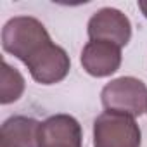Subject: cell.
I'll return each instance as SVG.
<instances>
[{
  "instance_id": "6da1fadb",
  "label": "cell",
  "mask_w": 147,
  "mask_h": 147,
  "mask_svg": "<svg viewBox=\"0 0 147 147\" xmlns=\"http://www.w3.org/2000/svg\"><path fill=\"white\" fill-rule=\"evenodd\" d=\"M54 42L45 26L31 16H18L5 23L2 30V47L26 66L38 59Z\"/></svg>"
},
{
  "instance_id": "7a4b0ae2",
  "label": "cell",
  "mask_w": 147,
  "mask_h": 147,
  "mask_svg": "<svg viewBox=\"0 0 147 147\" xmlns=\"http://www.w3.org/2000/svg\"><path fill=\"white\" fill-rule=\"evenodd\" d=\"M100 99L106 111L135 118L147 111V85L138 78L121 76L102 88Z\"/></svg>"
},
{
  "instance_id": "3957f363",
  "label": "cell",
  "mask_w": 147,
  "mask_h": 147,
  "mask_svg": "<svg viewBox=\"0 0 147 147\" xmlns=\"http://www.w3.org/2000/svg\"><path fill=\"white\" fill-rule=\"evenodd\" d=\"M142 131L131 116L106 111L94 121V147H140Z\"/></svg>"
},
{
  "instance_id": "277c9868",
  "label": "cell",
  "mask_w": 147,
  "mask_h": 147,
  "mask_svg": "<svg viewBox=\"0 0 147 147\" xmlns=\"http://www.w3.org/2000/svg\"><path fill=\"white\" fill-rule=\"evenodd\" d=\"M87 31L90 40L109 42L118 47H125L131 38V23L121 11L104 7L90 18Z\"/></svg>"
},
{
  "instance_id": "5b68a950",
  "label": "cell",
  "mask_w": 147,
  "mask_h": 147,
  "mask_svg": "<svg viewBox=\"0 0 147 147\" xmlns=\"http://www.w3.org/2000/svg\"><path fill=\"white\" fill-rule=\"evenodd\" d=\"M38 147H82V126L69 114H55L42 121Z\"/></svg>"
},
{
  "instance_id": "8992f818",
  "label": "cell",
  "mask_w": 147,
  "mask_h": 147,
  "mask_svg": "<svg viewBox=\"0 0 147 147\" xmlns=\"http://www.w3.org/2000/svg\"><path fill=\"white\" fill-rule=\"evenodd\" d=\"M82 66L95 78L111 76L121 66V47L109 42L90 40L82 50Z\"/></svg>"
},
{
  "instance_id": "52a82bcc",
  "label": "cell",
  "mask_w": 147,
  "mask_h": 147,
  "mask_svg": "<svg viewBox=\"0 0 147 147\" xmlns=\"http://www.w3.org/2000/svg\"><path fill=\"white\" fill-rule=\"evenodd\" d=\"M40 121L28 116H12L0 128V147H38Z\"/></svg>"
},
{
  "instance_id": "ba28073f",
  "label": "cell",
  "mask_w": 147,
  "mask_h": 147,
  "mask_svg": "<svg viewBox=\"0 0 147 147\" xmlns=\"http://www.w3.org/2000/svg\"><path fill=\"white\" fill-rule=\"evenodd\" d=\"M24 92V78L23 75L7 64L5 61L2 62V73H0V102L2 104H11L16 102Z\"/></svg>"
},
{
  "instance_id": "9c48e42d",
  "label": "cell",
  "mask_w": 147,
  "mask_h": 147,
  "mask_svg": "<svg viewBox=\"0 0 147 147\" xmlns=\"http://www.w3.org/2000/svg\"><path fill=\"white\" fill-rule=\"evenodd\" d=\"M138 9H140L142 14L147 18V2H144V0H142V2H138Z\"/></svg>"
}]
</instances>
